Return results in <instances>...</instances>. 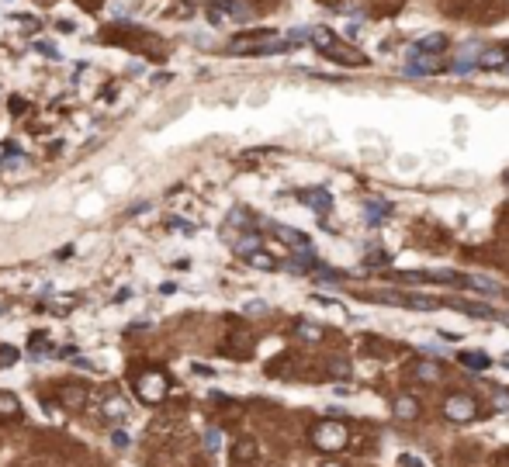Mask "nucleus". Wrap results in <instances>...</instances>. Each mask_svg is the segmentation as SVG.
<instances>
[{
	"instance_id": "1",
	"label": "nucleus",
	"mask_w": 509,
	"mask_h": 467,
	"mask_svg": "<svg viewBox=\"0 0 509 467\" xmlns=\"http://www.w3.org/2000/svg\"><path fill=\"white\" fill-rule=\"evenodd\" d=\"M346 440H350V433H346V426L339 423V419H319V423L312 426V443L319 450H326V454L343 450Z\"/></svg>"
},
{
	"instance_id": "2",
	"label": "nucleus",
	"mask_w": 509,
	"mask_h": 467,
	"mask_svg": "<svg viewBox=\"0 0 509 467\" xmlns=\"http://www.w3.org/2000/svg\"><path fill=\"white\" fill-rule=\"evenodd\" d=\"M406 73H413V77H433V73H444V56H440V52H420V49H409Z\"/></svg>"
},
{
	"instance_id": "3",
	"label": "nucleus",
	"mask_w": 509,
	"mask_h": 467,
	"mask_svg": "<svg viewBox=\"0 0 509 467\" xmlns=\"http://www.w3.org/2000/svg\"><path fill=\"white\" fill-rule=\"evenodd\" d=\"M478 402L471 398V395H451L447 402H444V416L451 419V423H471V419H478Z\"/></svg>"
},
{
	"instance_id": "4",
	"label": "nucleus",
	"mask_w": 509,
	"mask_h": 467,
	"mask_svg": "<svg viewBox=\"0 0 509 467\" xmlns=\"http://www.w3.org/2000/svg\"><path fill=\"white\" fill-rule=\"evenodd\" d=\"M135 388H139V398L142 402H160L167 395V378L160 371H142L135 378Z\"/></svg>"
},
{
	"instance_id": "5",
	"label": "nucleus",
	"mask_w": 509,
	"mask_h": 467,
	"mask_svg": "<svg viewBox=\"0 0 509 467\" xmlns=\"http://www.w3.org/2000/svg\"><path fill=\"white\" fill-rule=\"evenodd\" d=\"M298 201H301L305 208H312L315 215H329V208H333V194H329L326 187H312V191H301V194H298Z\"/></svg>"
},
{
	"instance_id": "6",
	"label": "nucleus",
	"mask_w": 509,
	"mask_h": 467,
	"mask_svg": "<svg viewBox=\"0 0 509 467\" xmlns=\"http://www.w3.org/2000/svg\"><path fill=\"white\" fill-rule=\"evenodd\" d=\"M482 52H485V49H482V45H478V42H467L465 49H461V52L454 56V63H451V70H454V73H467V70H475V66H482Z\"/></svg>"
},
{
	"instance_id": "7",
	"label": "nucleus",
	"mask_w": 509,
	"mask_h": 467,
	"mask_svg": "<svg viewBox=\"0 0 509 467\" xmlns=\"http://www.w3.org/2000/svg\"><path fill=\"white\" fill-rule=\"evenodd\" d=\"M101 416H104V419H108V423H125L128 416H132V405H128L125 398H118V395H111V398H108V402H104V405H101Z\"/></svg>"
},
{
	"instance_id": "8",
	"label": "nucleus",
	"mask_w": 509,
	"mask_h": 467,
	"mask_svg": "<svg viewBox=\"0 0 509 467\" xmlns=\"http://www.w3.org/2000/svg\"><path fill=\"white\" fill-rule=\"evenodd\" d=\"M326 56H329L333 63H343V66H367V56H360L357 49H346V45H339V42L329 45Z\"/></svg>"
},
{
	"instance_id": "9",
	"label": "nucleus",
	"mask_w": 509,
	"mask_h": 467,
	"mask_svg": "<svg viewBox=\"0 0 509 467\" xmlns=\"http://www.w3.org/2000/svg\"><path fill=\"white\" fill-rule=\"evenodd\" d=\"M413 378L423 384H440L444 381V367H440L436 360H420V364L413 367Z\"/></svg>"
},
{
	"instance_id": "10",
	"label": "nucleus",
	"mask_w": 509,
	"mask_h": 467,
	"mask_svg": "<svg viewBox=\"0 0 509 467\" xmlns=\"http://www.w3.org/2000/svg\"><path fill=\"white\" fill-rule=\"evenodd\" d=\"M391 409H395V416H398V419H406V423L420 419V402H416L413 395H395Z\"/></svg>"
},
{
	"instance_id": "11",
	"label": "nucleus",
	"mask_w": 509,
	"mask_h": 467,
	"mask_svg": "<svg viewBox=\"0 0 509 467\" xmlns=\"http://www.w3.org/2000/svg\"><path fill=\"white\" fill-rule=\"evenodd\" d=\"M458 364L467 367V371H489V367H492V357H489L485 350H465V353H458Z\"/></svg>"
},
{
	"instance_id": "12",
	"label": "nucleus",
	"mask_w": 509,
	"mask_h": 467,
	"mask_svg": "<svg viewBox=\"0 0 509 467\" xmlns=\"http://www.w3.org/2000/svg\"><path fill=\"white\" fill-rule=\"evenodd\" d=\"M509 66V49L503 45H492L482 52V70H506Z\"/></svg>"
},
{
	"instance_id": "13",
	"label": "nucleus",
	"mask_w": 509,
	"mask_h": 467,
	"mask_svg": "<svg viewBox=\"0 0 509 467\" xmlns=\"http://www.w3.org/2000/svg\"><path fill=\"white\" fill-rule=\"evenodd\" d=\"M270 232H274V236H277L281 243L295 246V250H301V246H312L305 232H298V229H288V225H270Z\"/></svg>"
},
{
	"instance_id": "14",
	"label": "nucleus",
	"mask_w": 509,
	"mask_h": 467,
	"mask_svg": "<svg viewBox=\"0 0 509 467\" xmlns=\"http://www.w3.org/2000/svg\"><path fill=\"white\" fill-rule=\"evenodd\" d=\"M21 416V398L11 391H0V419H18Z\"/></svg>"
},
{
	"instance_id": "15",
	"label": "nucleus",
	"mask_w": 509,
	"mask_h": 467,
	"mask_svg": "<svg viewBox=\"0 0 509 467\" xmlns=\"http://www.w3.org/2000/svg\"><path fill=\"white\" fill-rule=\"evenodd\" d=\"M388 212H391L388 201H367V205H364V218H367V225H382V218Z\"/></svg>"
},
{
	"instance_id": "16",
	"label": "nucleus",
	"mask_w": 509,
	"mask_h": 467,
	"mask_svg": "<svg viewBox=\"0 0 509 467\" xmlns=\"http://www.w3.org/2000/svg\"><path fill=\"white\" fill-rule=\"evenodd\" d=\"M256 250H263V243H260V236H256V232H246V236H239V239H236V253L243 256V260H246L250 253H256Z\"/></svg>"
},
{
	"instance_id": "17",
	"label": "nucleus",
	"mask_w": 509,
	"mask_h": 467,
	"mask_svg": "<svg viewBox=\"0 0 509 467\" xmlns=\"http://www.w3.org/2000/svg\"><path fill=\"white\" fill-rule=\"evenodd\" d=\"M413 49H420V52H444L447 49V35H426V39H420V42L413 45Z\"/></svg>"
},
{
	"instance_id": "18",
	"label": "nucleus",
	"mask_w": 509,
	"mask_h": 467,
	"mask_svg": "<svg viewBox=\"0 0 509 467\" xmlns=\"http://www.w3.org/2000/svg\"><path fill=\"white\" fill-rule=\"evenodd\" d=\"M63 395V402H66V409H84V402H87V391H84V384L73 391V388H63L59 391Z\"/></svg>"
},
{
	"instance_id": "19",
	"label": "nucleus",
	"mask_w": 509,
	"mask_h": 467,
	"mask_svg": "<svg viewBox=\"0 0 509 467\" xmlns=\"http://www.w3.org/2000/svg\"><path fill=\"white\" fill-rule=\"evenodd\" d=\"M256 457V443L253 440H239V443H236V450H232V461H236V464H243V461H253Z\"/></svg>"
},
{
	"instance_id": "20",
	"label": "nucleus",
	"mask_w": 509,
	"mask_h": 467,
	"mask_svg": "<svg viewBox=\"0 0 509 467\" xmlns=\"http://www.w3.org/2000/svg\"><path fill=\"white\" fill-rule=\"evenodd\" d=\"M73 305H77V298H70V295L45 301V308H49V312H56V315H66V312H73Z\"/></svg>"
},
{
	"instance_id": "21",
	"label": "nucleus",
	"mask_w": 509,
	"mask_h": 467,
	"mask_svg": "<svg viewBox=\"0 0 509 467\" xmlns=\"http://www.w3.org/2000/svg\"><path fill=\"white\" fill-rule=\"evenodd\" d=\"M246 263H250V267H260V270H274V267H277V260H274V256L260 253V250L246 256Z\"/></svg>"
},
{
	"instance_id": "22",
	"label": "nucleus",
	"mask_w": 509,
	"mask_h": 467,
	"mask_svg": "<svg viewBox=\"0 0 509 467\" xmlns=\"http://www.w3.org/2000/svg\"><path fill=\"white\" fill-rule=\"evenodd\" d=\"M364 263H367V267H382V263H388V253H384L382 246H367V253H364Z\"/></svg>"
},
{
	"instance_id": "23",
	"label": "nucleus",
	"mask_w": 509,
	"mask_h": 467,
	"mask_svg": "<svg viewBox=\"0 0 509 467\" xmlns=\"http://www.w3.org/2000/svg\"><path fill=\"white\" fill-rule=\"evenodd\" d=\"M298 336H301V340H322V329H319V326H315V322H298Z\"/></svg>"
},
{
	"instance_id": "24",
	"label": "nucleus",
	"mask_w": 509,
	"mask_h": 467,
	"mask_svg": "<svg viewBox=\"0 0 509 467\" xmlns=\"http://www.w3.org/2000/svg\"><path fill=\"white\" fill-rule=\"evenodd\" d=\"M205 447H208V450H212V454H218V450H222V429H205Z\"/></svg>"
},
{
	"instance_id": "25",
	"label": "nucleus",
	"mask_w": 509,
	"mask_h": 467,
	"mask_svg": "<svg viewBox=\"0 0 509 467\" xmlns=\"http://www.w3.org/2000/svg\"><path fill=\"white\" fill-rule=\"evenodd\" d=\"M329 374H333V378H350V364H346L343 357H333V360H329Z\"/></svg>"
},
{
	"instance_id": "26",
	"label": "nucleus",
	"mask_w": 509,
	"mask_h": 467,
	"mask_svg": "<svg viewBox=\"0 0 509 467\" xmlns=\"http://www.w3.org/2000/svg\"><path fill=\"white\" fill-rule=\"evenodd\" d=\"M14 360H18V350H14V346H4V343H0V367H11Z\"/></svg>"
},
{
	"instance_id": "27",
	"label": "nucleus",
	"mask_w": 509,
	"mask_h": 467,
	"mask_svg": "<svg viewBox=\"0 0 509 467\" xmlns=\"http://www.w3.org/2000/svg\"><path fill=\"white\" fill-rule=\"evenodd\" d=\"M243 312H246V315H267V301H260V298H256V301H246Z\"/></svg>"
},
{
	"instance_id": "28",
	"label": "nucleus",
	"mask_w": 509,
	"mask_h": 467,
	"mask_svg": "<svg viewBox=\"0 0 509 467\" xmlns=\"http://www.w3.org/2000/svg\"><path fill=\"white\" fill-rule=\"evenodd\" d=\"M18 25H21V32H28V35H35V32L42 28V25H39L35 18H18Z\"/></svg>"
},
{
	"instance_id": "29",
	"label": "nucleus",
	"mask_w": 509,
	"mask_h": 467,
	"mask_svg": "<svg viewBox=\"0 0 509 467\" xmlns=\"http://www.w3.org/2000/svg\"><path fill=\"white\" fill-rule=\"evenodd\" d=\"M170 229H173V232H187V236L194 232V225H191V222H184V218H170Z\"/></svg>"
},
{
	"instance_id": "30",
	"label": "nucleus",
	"mask_w": 509,
	"mask_h": 467,
	"mask_svg": "<svg viewBox=\"0 0 509 467\" xmlns=\"http://www.w3.org/2000/svg\"><path fill=\"white\" fill-rule=\"evenodd\" d=\"M111 443H115L118 450H125V447H128V433H122V429H115V433H111Z\"/></svg>"
},
{
	"instance_id": "31",
	"label": "nucleus",
	"mask_w": 509,
	"mask_h": 467,
	"mask_svg": "<svg viewBox=\"0 0 509 467\" xmlns=\"http://www.w3.org/2000/svg\"><path fill=\"white\" fill-rule=\"evenodd\" d=\"M398 464H402V467H426L423 461H420V457H413V454H402V457H398Z\"/></svg>"
},
{
	"instance_id": "32",
	"label": "nucleus",
	"mask_w": 509,
	"mask_h": 467,
	"mask_svg": "<svg viewBox=\"0 0 509 467\" xmlns=\"http://www.w3.org/2000/svg\"><path fill=\"white\" fill-rule=\"evenodd\" d=\"M229 222H232V225H243V229H250V222H246V212H239V208L229 215Z\"/></svg>"
},
{
	"instance_id": "33",
	"label": "nucleus",
	"mask_w": 509,
	"mask_h": 467,
	"mask_svg": "<svg viewBox=\"0 0 509 467\" xmlns=\"http://www.w3.org/2000/svg\"><path fill=\"white\" fill-rule=\"evenodd\" d=\"M39 52H42V56H49V59H59V49H56V45H49V42L39 45Z\"/></svg>"
},
{
	"instance_id": "34",
	"label": "nucleus",
	"mask_w": 509,
	"mask_h": 467,
	"mask_svg": "<svg viewBox=\"0 0 509 467\" xmlns=\"http://www.w3.org/2000/svg\"><path fill=\"white\" fill-rule=\"evenodd\" d=\"M496 409H509V391H496Z\"/></svg>"
},
{
	"instance_id": "35",
	"label": "nucleus",
	"mask_w": 509,
	"mask_h": 467,
	"mask_svg": "<svg viewBox=\"0 0 509 467\" xmlns=\"http://www.w3.org/2000/svg\"><path fill=\"white\" fill-rule=\"evenodd\" d=\"M343 35H346V39H357V35H360V25H346Z\"/></svg>"
},
{
	"instance_id": "36",
	"label": "nucleus",
	"mask_w": 509,
	"mask_h": 467,
	"mask_svg": "<svg viewBox=\"0 0 509 467\" xmlns=\"http://www.w3.org/2000/svg\"><path fill=\"white\" fill-rule=\"evenodd\" d=\"M322 467H343V464H333V461H329V464H322Z\"/></svg>"
},
{
	"instance_id": "37",
	"label": "nucleus",
	"mask_w": 509,
	"mask_h": 467,
	"mask_svg": "<svg viewBox=\"0 0 509 467\" xmlns=\"http://www.w3.org/2000/svg\"><path fill=\"white\" fill-rule=\"evenodd\" d=\"M506 367H509V353H506Z\"/></svg>"
},
{
	"instance_id": "38",
	"label": "nucleus",
	"mask_w": 509,
	"mask_h": 467,
	"mask_svg": "<svg viewBox=\"0 0 509 467\" xmlns=\"http://www.w3.org/2000/svg\"><path fill=\"white\" fill-rule=\"evenodd\" d=\"M0 312H4V305H0Z\"/></svg>"
},
{
	"instance_id": "39",
	"label": "nucleus",
	"mask_w": 509,
	"mask_h": 467,
	"mask_svg": "<svg viewBox=\"0 0 509 467\" xmlns=\"http://www.w3.org/2000/svg\"><path fill=\"white\" fill-rule=\"evenodd\" d=\"M506 73H509V66H506Z\"/></svg>"
}]
</instances>
